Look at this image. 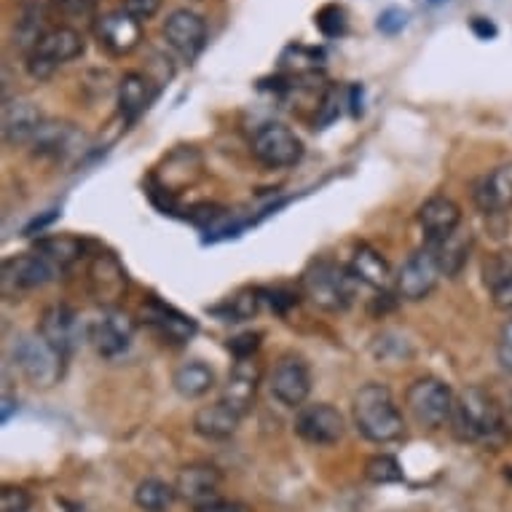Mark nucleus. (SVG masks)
Wrapping results in <instances>:
<instances>
[{
	"label": "nucleus",
	"instance_id": "nucleus-14",
	"mask_svg": "<svg viewBox=\"0 0 512 512\" xmlns=\"http://www.w3.org/2000/svg\"><path fill=\"white\" fill-rule=\"evenodd\" d=\"M443 277L440 274V266H437L435 250L424 244L421 250H416L408 258V261L397 269L395 274V293L403 298V301H424L432 290H435L437 279Z\"/></svg>",
	"mask_w": 512,
	"mask_h": 512
},
{
	"label": "nucleus",
	"instance_id": "nucleus-19",
	"mask_svg": "<svg viewBox=\"0 0 512 512\" xmlns=\"http://www.w3.org/2000/svg\"><path fill=\"white\" fill-rule=\"evenodd\" d=\"M140 314H143L145 325H151L161 338H167L172 344H188L196 336V330H199L194 317H188V314L177 311L175 306H169V303L159 301V298H148Z\"/></svg>",
	"mask_w": 512,
	"mask_h": 512
},
{
	"label": "nucleus",
	"instance_id": "nucleus-8",
	"mask_svg": "<svg viewBox=\"0 0 512 512\" xmlns=\"http://www.w3.org/2000/svg\"><path fill=\"white\" fill-rule=\"evenodd\" d=\"M269 392L285 408H301L311 395V368L301 354L287 352L274 362L269 373Z\"/></svg>",
	"mask_w": 512,
	"mask_h": 512
},
{
	"label": "nucleus",
	"instance_id": "nucleus-31",
	"mask_svg": "<svg viewBox=\"0 0 512 512\" xmlns=\"http://www.w3.org/2000/svg\"><path fill=\"white\" fill-rule=\"evenodd\" d=\"M35 252H41L59 271H68L84 255V242L76 236H43L35 242Z\"/></svg>",
	"mask_w": 512,
	"mask_h": 512
},
{
	"label": "nucleus",
	"instance_id": "nucleus-35",
	"mask_svg": "<svg viewBox=\"0 0 512 512\" xmlns=\"http://www.w3.org/2000/svg\"><path fill=\"white\" fill-rule=\"evenodd\" d=\"M365 475H368V480L378 483V486H387V483H400L403 480V467H400L395 456L378 454L373 459H368Z\"/></svg>",
	"mask_w": 512,
	"mask_h": 512
},
{
	"label": "nucleus",
	"instance_id": "nucleus-43",
	"mask_svg": "<svg viewBox=\"0 0 512 512\" xmlns=\"http://www.w3.org/2000/svg\"><path fill=\"white\" fill-rule=\"evenodd\" d=\"M196 512H244V507L242 504L228 502V499L218 496V499H212V502L202 504V507H196Z\"/></svg>",
	"mask_w": 512,
	"mask_h": 512
},
{
	"label": "nucleus",
	"instance_id": "nucleus-11",
	"mask_svg": "<svg viewBox=\"0 0 512 512\" xmlns=\"http://www.w3.org/2000/svg\"><path fill=\"white\" fill-rule=\"evenodd\" d=\"M295 435L309 445H336L346 432L344 413L330 403H306L295 411Z\"/></svg>",
	"mask_w": 512,
	"mask_h": 512
},
{
	"label": "nucleus",
	"instance_id": "nucleus-4",
	"mask_svg": "<svg viewBox=\"0 0 512 512\" xmlns=\"http://www.w3.org/2000/svg\"><path fill=\"white\" fill-rule=\"evenodd\" d=\"M11 360H14V368L22 373L27 384L35 389H51L57 387L62 376H65V357L51 349L43 336L35 330V333H22V336L14 338L11 344Z\"/></svg>",
	"mask_w": 512,
	"mask_h": 512
},
{
	"label": "nucleus",
	"instance_id": "nucleus-16",
	"mask_svg": "<svg viewBox=\"0 0 512 512\" xmlns=\"http://www.w3.org/2000/svg\"><path fill=\"white\" fill-rule=\"evenodd\" d=\"M164 41L188 62H194L202 54L207 43V22L196 11L177 9L164 22Z\"/></svg>",
	"mask_w": 512,
	"mask_h": 512
},
{
	"label": "nucleus",
	"instance_id": "nucleus-1",
	"mask_svg": "<svg viewBox=\"0 0 512 512\" xmlns=\"http://www.w3.org/2000/svg\"><path fill=\"white\" fill-rule=\"evenodd\" d=\"M451 429L464 443L483 445L491 451H499L510 435L502 405L483 387H467L462 395L456 397Z\"/></svg>",
	"mask_w": 512,
	"mask_h": 512
},
{
	"label": "nucleus",
	"instance_id": "nucleus-3",
	"mask_svg": "<svg viewBox=\"0 0 512 512\" xmlns=\"http://www.w3.org/2000/svg\"><path fill=\"white\" fill-rule=\"evenodd\" d=\"M301 295L317 309L341 314L354 301L352 271L330 258H317L301 274Z\"/></svg>",
	"mask_w": 512,
	"mask_h": 512
},
{
	"label": "nucleus",
	"instance_id": "nucleus-21",
	"mask_svg": "<svg viewBox=\"0 0 512 512\" xmlns=\"http://www.w3.org/2000/svg\"><path fill=\"white\" fill-rule=\"evenodd\" d=\"M416 220L427 236V244H437L462 228V207L448 196H429L427 202L419 207Z\"/></svg>",
	"mask_w": 512,
	"mask_h": 512
},
{
	"label": "nucleus",
	"instance_id": "nucleus-38",
	"mask_svg": "<svg viewBox=\"0 0 512 512\" xmlns=\"http://www.w3.org/2000/svg\"><path fill=\"white\" fill-rule=\"evenodd\" d=\"M261 333H242L228 341V352L234 354L236 360H252L255 352L261 349Z\"/></svg>",
	"mask_w": 512,
	"mask_h": 512
},
{
	"label": "nucleus",
	"instance_id": "nucleus-37",
	"mask_svg": "<svg viewBox=\"0 0 512 512\" xmlns=\"http://www.w3.org/2000/svg\"><path fill=\"white\" fill-rule=\"evenodd\" d=\"M408 22H411V11L400 9V6H389L387 11H381L376 27L384 35H397L403 33L405 27H408Z\"/></svg>",
	"mask_w": 512,
	"mask_h": 512
},
{
	"label": "nucleus",
	"instance_id": "nucleus-25",
	"mask_svg": "<svg viewBox=\"0 0 512 512\" xmlns=\"http://www.w3.org/2000/svg\"><path fill=\"white\" fill-rule=\"evenodd\" d=\"M483 285L496 309L512 311V250L491 255L483 266Z\"/></svg>",
	"mask_w": 512,
	"mask_h": 512
},
{
	"label": "nucleus",
	"instance_id": "nucleus-23",
	"mask_svg": "<svg viewBox=\"0 0 512 512\" xmlns=\"http://www.w3.org/2000/svg\"><path fill=\"white\" fill-rule=\"evenodd\" d=\"M84 143V135L76 124L70 121H43L41 132L35 135L33 148L38 156L49 159H65L70 153H76Z\"/></svg>",
	"mask_w": 512,
	"mask_h": 512
},
{
	"label": "nucleus",
	"instance_id": "nucleus-39",
	"mask_svg": "<svg viewBox=\"0 0 512 512\" xmlns=\"http://www.w3.org/2000/svg\"><path fill=\"white\" fill-rule=\"evenodd\" d=\"M49 3L68 17H92L97 9V0H49Z\"/></svg>",
	"mask_w": 512,
	"mask_h": 512
},
{
	"label": "nucleus",
	"instance_id": "nucleus-27",
	"mask_svg": "<svg viewBox=\"0 0 512 512\" xmlns=\"http://www.w3.org/2000/svg\"><path fill=\"white\" fill-rule=\"evenodd\" d=\"M156 97V89H153L151 78L143 76V73H126L121 81H118V110H121V116L124 121H137V118L143 116L148 105Z\"/></svg>",
	"mask_w": 512,
	"mask_h": 512
},
{
	"label": "nucleus",
	"instance_id": "nucleus-5",
	"mask_svg": "<svg viewBox=\"0 0 512 512\" xmlns=\"http://www.w3.org/2000/svg\"><path fill=\"white\" fill-rule=\"evenodd\" d=\"M86 49L84 35L78 33L76 27H51L49 33L43 35L41 43L27 54V73L35 81H46L57 73L62 65H68L76 57H81Z\"/></svg>",
	"mask_w": 512,
	"mask_h": 512
},
{
	"label": "nucleus",
	"instance_id": "nucleus-30",
	"mask_svg": "<svg viewBox=\"0 0 512 512\" xmlns=\"http://www.w3.org/2000/svg\"><path fill=\"white\" fill-rule=\"evenodd\" d=\"M432 250H435V258H437V266H440V274L443 277H459L462 269L467 266L470 261V250H472V239H470V231H456L451 234L448 239L437 244H429Z\"/></svg>",
	"mask_w": 512,
	"mask_h": 512
},
{
	"label": "nucleus",
	"instance_id": "nucleus-15",
	"mask_svg": "<svg viewBox=\"0 0 512 512\" xmlns=\"http://www.w3.org/2000/svg\"><path fill=\"white\" fill-rule=\"evenodd\" d=\"M94 35H97V41L108 54L124 57L129 51H135L143 41V22L124 9L110 11V14L94 22Z\"/></svg>",
	"mask_w": 512,
	"mask_h": 512
},
{
	"label": "nucleus",
	"instance_id": "nucleus-40",
	"mask_svg": "<svg viewBox=\"0 0 512 512\" xmlns=\"http://www.w3.org/2000/svg\"><path fill=\"white\" fill-rule=\"evenodd\" d=\"M496 360L507 373H512V319H507L499 330V344H496Z\"/></svg>",
	"mask_w": 512,
	"mask_h": 512
},
{
	"label": "nucleus",
	"instance_id": "nucleus-28",
	"mask_svg": "<svg viewBox=\"0 0 512 512\" xmlns=\"http://www.w3.org/2000/svg\"><path fill=\"white\" fill-rule=\"evenodd\" d=\"M172 387L183 400H199L215 389V370L202 360H188L172 373Z\"/></svg>",
	"mask_w": 512,
	"mask_h": 512
},
{
	"label": "nucleus",
	"instance_id": "nucleus-34",
	"mask_svg": "<svg viewBox=\"0 0 512 512\" xmlns=\"http://www.w3.org/2000/svg\"><path fill=\"white\" fill-rule=\"evenodd\" d=\"M314 25L325 38H341L349 33V11L341 3H325L314 14Z\"/></svg>",
	"mask_w": 512,
	"mask_h": 512
},
{
	"label": "nucleus",
	"instance_id": "nucleus-20",
	"mask_svg": "<svg viewBox=\"0 0 512 512\" xmlns=\"http://www.w3.org/2000/svg\"><path fill=\"white\" fill-rule=\"evenodd\" d=\"M43 113L33 100L25 97H6L3 102V143L6 145H25L33 143L35 135L41 132Z\"/></svg>",
	"mask_w": 512,
	"mask_h": 512
},
{
	"label": "nucleus",
	"instance_id": "nucleus-13",
	"mask_svg": "<svg viewBox=\"0 0 512 512\" xmlns=\"http://www.w3.org/2000/svg\"><path fill=\"white\" fill-rule=\"evenodd\" d=\"M86 287L94 301L105 309H116V303L124 298L129 277L113 252H94L86 266Z\"/></svg>",
	"mask_w": 512,
	"mask_h": 512
},
{
	"label": "nucleus",
	"instance_id": "nucleus-7",
	"mask_svg": "<svg viewBox=\"0 0 512 512\" xmlns=\"http://www.w3.org/2000/svg\"><path fill=\"white\" fill-rule=\"evenodd\" d=\"M38 333L65 360H70L81 349V344L89 341V325L68 303H51V306H46L41 319H38Z\"/></svg>",
	"mask_w": 512,
	"mask_h": 512
},
{
	"label": "nucleus",
	"instance_id": "nucleus-18",
	"mask_svg": "<svg viewBox=\"0 0 512 512\" xmlns=\"http://www.w3.org/2000/svg\"><path fill=\"white\" fill-rule=\"evenodd\" d=\"M220 483H223V472H220L215 464L194 462L185 464L183 470L177 472L175 491L183 502H188L196 510V507H202V504L218 499Z\"/></svg>",
	"mask_w": 512,
	"mask_h": 512
},
{
	"label": "nucleus",
	"instance_id": "nucleus-10",
	"mask_svg": "<svg viewBox=\"0 0 512 512\" xmlns=\"http://www.w3.org/2000/svg\"><path fill=\"white\" fill-rule=\"evenodd\" d=\"M252 156L271 169L295 167L303 159V140L285 124H266L252 137Z\"/></svg>",
	"mask_w": 512,
	"mask_h": 512
},
{
	"label": "nucleus",
	"instance_id": "nucleus-44",
	"mask_svg": "<svg viewBox=\"0 0 512 512\" xmlns=\"http://www.w3.org/2000/svg\"><path fill=\"white\" fill-rule=\"evenodd\" d=\"M14 411H17V397H11L9 392H6V395H3V411H0V421L6 424Z\"/></svg>",
	"mask_w": 512,
	"mask_h": 512
},
{
	"label": "nucleus",
	"instance_id": "nucleus-6",
	"mask_svg": "<svg viewBox=\"0 0 512 512\" xmlns=\"http://www.w3.org/2000/svg\"><path fill=\"white\" fill-rule=\"evenodd\" d=\"M405 405H408L416 424L427 429H443L445 424H451L456 395L454 389L440 378H416L405 392Z\"/></svg>",
	"mask_w": 512,
	"mask_h": 512
},
{
	"label": "nucleus",
	"instance_id": "nucleus-32",
	"mask_svg": "<svg viewBox=\"0 0 512 512\" xmlns=\"http://www.w3.org/2000/svg\"><path fill=\"white\" fill-rule=\"evenodd\" d=\"M263 306L261 287H242L239 293L220 303L212 309V314H218L220 322H247L252 319Z\"/></svg>",
	"mask_w": 512,
	"mask_h": 512
},
{
	"label": "nucleus",
	"instance_id": "nucleus-47",
	"mask_svg": "<svg viewBox=\"0 0 512 512\" xmlns=\"http://www.w3.org/2000/svg\"><path fill=\"white\" fill-rule=\"evenodd\" d=\"M510 411H512V405H510Z\"/></svg>",
	"mask_w": 512,
	"mask_h": 512
},
{
	"label": "nucleus",
	"instance_id": "nucleus-9",
	"mask_svg": "<svg viewBox=\"0 0 512 512\" xmlns=\"http://www.w3.org/2000/svg\"><path fill=\"white\" fill-rule=\"evenodd\" d=\"M0 282H3V295H19L27 290L51 285L62 271L51 261H46L41 252H22V255H9L0 269Z\"/></svg>",
	"mask_w": 512,
	"mask_h": 512
},
{
	"label": "nucleus",
	"instance_id": "nucleus-22",
	"mask_svg": "<svg viewBox=\"0 0 512 512\" xmlns=\"http://www.w3.org/2000/svg\"><path fill=\"white\" fill-rule=\"evenodd\" d=\"M472 199L483 215H502L512 207V164L491 169L480 177L472 191Z\"/></svg>",
	"mask_w": 512,
	"mask_h": 512
},
{
	"label": "nucleus",
	"instance_id": "nucleus-29",
	"mask_svg": "<svg viewBox=\"0 0 512 512\" xmlns=\"http://www.w3.org/2000/svg\"><path fill=\"white\" fill-rule=\"evenodd\" d=\"M49 11L43 3H25L14 22V43L25 51V57L41 43V38L49 33Z\"/></svg>",
	"mask_w": 512,
	"mask_h": 512
},
{
	"label": "nucleus",
	"instance_id": "nucleus-36",
	"mask_svg": "<svg viewBox=\"0 0 512 512\" xmlns=\"http://www.w3.org/2000/svg\"><path fill=\"white\" fill-rule=\"evenodd\" d=\"M33 496L19 486H3L0 491V512H30Z\"/></svg>",
	"mask_w": 512,
	"mask_h": 512
},
{
	"label": "nucleus",
	"instance_id": "nucleus-24",
	"mask_svg": "<svg viewBox=\"0 0 512 512\" xmlns=\"http://www.w3.org/2000/svg\"><path fill=\"white\" fill-rule=\"evenodd\" d=\"M349 271H352V277L357 282L373 287V290H381V293H387V287L395 285V274L389 269L387 258L376 247H370L365 242L354 247Z\"/></svg>",
	"mask_w": 512,
	"mask_h": 512
},
{
	"label": "nucleus",
	"instance_id": "nucleus-26",
	"mask_svg": "<svg viewBox=\"0 0 512 512\" xmlns=\"http://www.w3.org/2000/svg\"><path fill=\"white\" fill-rule=\"evenodd\" d=\"M239 424H242V416L231 411L223 400L212 405H202L194 413V432L204 437V440H228L231 435H236Z\"/></svg>",
	"mask_w": 512,
	"mask_h": 512
},
{
	"label": "nucleus",
	"instance_id": "nucleus-17",
	"mask_svg": "<svg viewBox=\"0 0 512 512\" xmlns=\"http://www.w3.org/2000/svg\"><path fill=\"white\" fill-rule=\"evenodd\" d=\"M261 362L255 360H236L231 373H228L226 384L220 389V400L236 411L239 416H247L252 411V405H255V395H258V387H261Z\"/></svg>",
	"mask_w": 512,
	"mask_h": 512
},
{
	"label": "nucleus",
	"instance_id": "nucleus-12",
	"mask_svg": "<svg viewBox=\"0 0 512 512\" xmlns=\"http://www.w3.org/2000/svg\"><path fill=\"white\" fill-rule=\"evenodd\" d=\"M135 319L121 309H102L100 317L89 322V344L105 360H116L135 341Z\"/></svg>",
	"mask_w": 512,
	"mask_h": 512
},
{
	"label": "nucleus",
	"instance_id": "nucleus-46",
	"mask_svg": "<svg viewBox=\"0 0 512 512\" xmlns=\"http://www.w3.org/2000/svg\"><path fill=\"white\" fill-rule=\"evenodd\" d=\"M507 478L512 480V467H507Z\"/></svg>",
	"mask_w": 512,
	"mask_h": 512
},
{
	"label": "nucleus",
	"instance_id": "nucleus-2",
	"mask_svg": "<svg viewBox=\"0 0 512 512\" xmlns=\"http://www.w3.org/2000/svg\"><path fill=\"white\" fill-rule=\"evenodd\" d=\"M352 419L357 432L370 443L387 445L405 435L403 411L397 408L392 389L376 381L357 389L352 400Z\"/></svg>",
	"mask_w": 512,
	"mask_h": 512
},
{
	"label": "nucleus",
	"instance_id": "nucleus-33",
	"mask_svg": "<svg viewBox=\"0 0 512 512\" xmlns=\"http://www.w3.org/2000/svg\"><path fill=\"white\" fill-rule=\"evenodd\" d=\"M175 499V486H169L161 478H145L135 488V504L143 512H167Z\"/></svg>",
	"mask_w": 512,
	"mask_h": 512
},
{
	"label": "nucleus",
	"instance_id": "nucleus-45",
	"mask_svg": "<svg viewBox=\"0 0 512 512\" xmlns=\"http://www.w3.org/2000/svg\"><path fill=\"white\" fill-rule=\"evenodd\" d=\"M429 6H445V3H448V0H427Z\"/></svg>",
	"mask_w": 512,
	"mask_h": 512
},
{
	"label": "nucleus",
	"instance_id": "nucleus-42",
	"mask_svg": "<svg viewBox=\"0 0 512 512\" xmlns=\"http://www.w3.org/2000/svg\"><path fill=\"white\" fill-rule=\"evenodd\" d=\"M470 27H472V33L478 35L480 41H491V38H496V33H499L494 22L486 17H472Z\"/></svg>",
	"mask_w": 512,
	"mask_h": 512
},
{
	"label": "nucleus",
	"instance_id": "nucleus-41",
	"mask_svg": "<svg viewBox=\"0 0 512 512\" xmlns=\"http://www.w3.org/2000/svg\"><path fill=\"white\" fill-rule=\"evenodd\" d=\"M161 0H124V11H129L132 17L140 22H148L159 14Z\"/></svg>",
	"mask_w": 512,
	"mask_h": 512
}]
</instances>
